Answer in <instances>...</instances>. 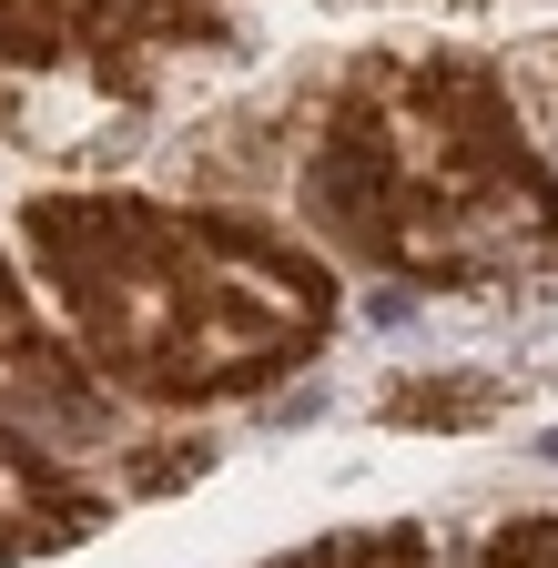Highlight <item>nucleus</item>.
<instances>
[{
  "label": "nucleus",
  "instance_id": "obj_1",
  "mask_svg": "<svg viewBox=\"0 0 558 568\" xmlns=\"http://www.w3.org/2000/svg\"><path fill=\"white\" fill-rule=\"evenodd\" d=\"M498 568H558V528H518V538L498 548Z\"/></svg>",
  "mask_w": 558,
  "mask_h": 568
},
{
  "label": "nucleus",
  "instance_id": "obj_2",
  "mask_svg": "<svg viewBox=\"0 0 558 568\" xmlns=\"http://www.w3.org/2000/svg\"><path fill=\"white\" fill-rule=\"evenodd\" d=\"M315 568H356V558H315ZM366 568H416L406 548H386V558H366Z\"/></svg>",
  "mask_w": 558,
  "mask_h": 568
},
{
  "label": "nucleus",
  "instance_id": "obj_3",
  "mask_svg": "<svg viewBox=\"0 0 558 568\" xmlns=\"http://www.w3.org/2000/svg\"><path fill=\"white\" fill-rule=\"evenodd\" d=\"M538 457H548V467H558V426H548V437H538Z\"/></svg>",
  "mask_w": 558,
  "mask_h": 568
}]
</instances>
